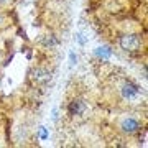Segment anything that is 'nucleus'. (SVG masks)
<instances>
[{"label":"nucleus","mask_w":148,"mask_h":148,"mask_svg":"<svg viewBox=\"0 0 148 148\" xmlns=\"http://www.w3.org/2000/svg\"><path fill=\"white\" fill-rule=\"evenodd\" d=\"M119 43H120V48L125 49V51H137L142 45V41L137 35H123V36H120Z\"/></svg>","instance_id":"obj_1"},{"label":"nucleus","mask_w":148,"mask_h":148,"mask_svg":"<svg viewBox=\"0 0 148 148\" xmlns=\"http://www.w3.org/2000/svg\"><path fill=\"white\" fill-rule=\"evenodd\" d=\"M138 87L133 82H125V84L122 86V97L125 99V101H133L135 97L138 95Z\"/></svg>","instance_id":"obj_2"},{"label":"nucleus","mask_w":148,"mask_h":148,"mask_svg":"<svg viewBox=\"0 0 148 148\" xmlns=\"http://www.w3.org/2000/svg\"><path fill=\"white\" fill-rule=\"evenodd\" d=\"M120 128L125 133H137L140 130V123L135 119H123L120 123Z\"/></svg>","instance_id":"obj_3"},{"label":"nucleus","mask_w":148,"mask_h":148,"mask_svg":"<svg viewBox=\"0 0 148 148\" xmlns=\"http://www.w3.org/2000/svg\"><path fill=\"white\" fill-rule=\"evenodd\" d=\"M87 110V106H86L84 101H81V99H76L69 104V114L71 115H82L84 112Z\"/></svg>","instance_id":"obj_4"},{"label":"nucleus","mask_w":148,"mask_h":148,"mask_svg":"<svg viewBox=\"0 0 148 148\" xmlns=\"http://www.w3.org/2000/svg\"><path fill=\"white\" fill-rule=\"evenodd\" d=\"M49 79H51V74L48 73L46 69L38 68V69L33 71V81H35L36 84H45V82H48Z\"/></svg>","instance_id":"obj_5"},{"label":"nucleus","mask_w":148,"mask_h":148,"mask_svg":"<svg viewBox=\"0 0 148 148\" xmlns=\"http://www.w3.org/2000/svg\"><path fill=\"white\" fill-rule=\"evenodd\" d=\"M95 56L99 59H104V61H107V59L112 56V49L109 46H99L97 49H95Z\"/></svg>","instance_id":"obj_6"},{"label":"nucleus","mask_w":148,"mask_h":148,"mask_svg":"<svg viewBox=\"0 0 148 148\" xmlns=\"http://www.w3.org/2000/svg\"><path fill=\"white\" fill-rule=\"evenodd\" d=\"M40 137H41L43 140L48 137V133H46V130H45V127H41V130H40Z\"/></svg>","instance_id":"obj_7"},{"label":"nucleus","mask_w":148,"mask_h":148,"mask_svg":"<svg viewBox=\"0 0 148 148\" xmlns=\"http://www.w3.org/2000/svg\"><path fill=\"white\" fill-rule=\"evenodd\" d=\"M77 41H79L81 45H84V43H86V40L82 38V35H77Z\"/></svg>","instance_id":"obj_8"},{"label":"nucleus","mask_w":148,"mask_h":148,"mask_svg":"<svg viewBox=\"0 0 148 148\" xmlns=\"http://www.w3.org/2000/svg\"><path fill=\"white\" fill-rule=\"evenodd\" d=\"M76 61H77V58L74 56V53H71V64H76Z\"/></svg>","instance_id":"obj_9"},{"label":"nucleus","mask_w":148,"mask_h":148,"mask_svg":"<svg viewBox=\"0 0 148 148\" xmlns=\"http://www.w3.org/2000/svg\"><path fill=\"white\" fill-rule=\"evenodd\" d=\"M7 0H0V5H2V3H5Z\"/></svg>","instance_id":"obj_10"}]
</instances>
